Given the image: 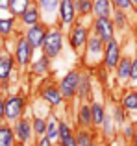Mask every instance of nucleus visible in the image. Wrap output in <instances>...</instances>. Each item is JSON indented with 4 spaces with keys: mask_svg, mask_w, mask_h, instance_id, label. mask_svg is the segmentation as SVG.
I'll use <instances>...</instances> for the list:
<instances>
[{
    "mask_svg": "<svg viewBox=\"0 0 137 146\" xmlns=\"http://www.w3.org/2000/svg\"><path fill=\"white\" fill-rule=\"evenodd\" d=\"M45 52H47L48 57H56L61 50V33L59 32H50L47 37H45Z\"/></svg>",
    "mask_w": 137,
    "mask_h": 146,
    "instance_id": "f257e3e1",
    "label": "nucleus"
},
{
    "mask_svg": "<svg viewBox=\"0 0 137 146\" xmlns=\"http://www.w3.org/2000/svg\"><path fill=\"white\" fill-rule=\"evenodd\" d=\"M59 91H61L63 96H72V94L78 91V74H76V72H68L65 78H63Z\"/></svg>",
    "mask_w": 137,
    "mask_h": 146,
    "instance_id": "f03ea898",
    "label": "nucleus"
},
{
    "mask_svg": "<svg viewBox=\"0 0 137 146\" xmlns=\"http://www.w3.org/2000/svg\"><path fill=\"white\" fill-rule=\"evenodd\" d=\"M96 33H98V37H100L102 41H109L111 39V35H113V24H111V21H109L108 17H98V21H96Z\"/></svg>",
    "mask_w": 137,
    "mask_h": 146,
    "instance_id": "7ed1b4c3",
    "label": "nucleus"
},
{
    "mask_svg": "<svg viewBox=\"0 0 137 146\" xmlns=\"http://www.w3.org/2000/svg\"><path fill=\"white\" fill-rule=\"evenodd\" d=\"M21 111H22V100L19 96L9 98L4 104V115H6L7 118H17L19 115H21Z\"/></svg>",
    "mask_w": 137,
    "mask_h": 146,
    "instance_id": "20e7f679",
    "label": "nucleus"
},
{
    "mask_svg": "<svg viewBox=\"0 0 137 146\" xmlns=\"http://www.w3.org/2000/svg\"><path fill=\"white\" fill-rule=\"evenodd\" d=\"M45 37H47V33H45V30L41 28V26L33 24L32 28L28 30V41H30L32 46H41V44H45Z\"/></svg>",
    "mask_w": 137,
    "mask_h": 146,
    "instance_id": "39448f33",
    "label": "nucleus"
},
{
    "mask_svg": "<svg viewBox=\"0 0 137 146\" xmlns=\"http://www.w3.org/2000/svg\"><path fill=\"white\" fill-rule=\"evenodd\" d=\"M30 54H32V44H30V41L22 39L21 43H19V46H17V59H19V63H22V65L28 63Z\"/></svg>",
    "mask_w": 137,
    "mask_h": 146,
    "instance_id": "423d86ee",
    "label": "nucleus"
},
{
    "mask_svg": "<svg viewBox=\"0 0 137 146\" xmlns=\"http://www.w3.org/2000/svg\"><path fill=\"white\" fill-rule=\"evenodd\" d=\"M117 61H119V44L109 39L108 52H106V65H108V67H115Z\"/></svg>",
    "mask_w": 137,
    "mask_h": 146,
    "instance_id": "0eeeda50",
    "label": "nucleus"
},
{
    "mask_svg": "<svg viewBox=\"0 0 137 146\" xmlns=\"http://www.w3.org/2000/svg\"><path fill=\"white\" fill-rule=\"evenodd\" d=\"M61 19L63 22H72V19H74V4H72V0H61Z\"/></svg>",
    "mask_w": 137,
    "mask_h": 146,
    "instance_id": "6e6552de",
    "label": "nucleus"
},
{
    "mask_svg": "<svg viewBox=\"0 0 137 146\" xmlns=\"http://www.w3.org/2000/svg\"><path fill=\"white\" fill-rule=\"evenodd\" d=\"M43 96L47 102H50L52 106H59L61 104V91H58V89H54V87H48V89H45V93H43Z\"/></svg>",
    "mask_w": 137,
    "mask_h": 146,
    "instance_id": "1a4fd4ad",
    "label": "nucleus"
},
{
    "mask_svg": "<svg viewBox=\"0 0 137 146\" xmlns=\"http://www.w3.org/2000/svg\"><path fill=\"white\" fill-rule=\"evenodd\" d=\"M47 137L50 139V143H54L56 139L59 137V124L56 122V118H50V122L47 124Z\"/></svg>",
    "mask_w": 137,
    "mask_h": 146,
    "instance_id": "9d476101",
    "label": "nucleus"
},
{
    "mask_svg": "<svg viewBox=\"0 0 137 146\" xmlns=\"http://www.w3.org/2000/svg\"><path fill=\"white\" fill-rule=\"evenodd\" d=\"M11 65H13V61L7 56H0V80H6L7 76H9Z\"/></svg>",
    "mask_w": 137,
    "mask_h": 146,
    "instance_id": "9b49d317",
    "label": "nucleus"
},
{
    "mask_svg": "<svg viewBox=\"0 0 137 146\" xmlns=\"http://www.w3.org/2000/svg\"><path fill=\"white\" fill-rule=\"evenodd\" d=\"M93 11L98 17H108L109 15V2L108 0H96L93 4Z\"/></svg>",
    "mask_w": 137,
    "mask_h": 146,
    "instance_id": "f8f14e48",
    "label": "nucleus"
},
{
    "mask_svg": "<svg viewBox=\"0 0 137 146\" xmlns=\"http://www.w3.org/2000/svg\"><path fill=\"white\" fill-rule=\"evenodd\" d=\"M85 39H87V32H85V28L78 26V28L74 30V35H72V44L78 48V46H82V44L85 43Z\"/></svg>",
    "mask_w": 137,
    "mask_h": 146,
    "instance_id": "ddd939ff",
    "label": "nucleus"
},
{
    "mask_svg": "<svg viewBox=\"0 0 137 146\" xmlns=\"http://www.w3.org/2000/svg\"><path fill=\"white\" fill-rule=\"evenodd\" d=\"M30 124H28V120H21L17 124V135H19V139L21 141H28L30 139Z\"/></svg>",
    "mask_w": 137,
    "mask_h": 146,
    "instance_id": "4468645a",
    "label": "nucleus"
},
{
    "mask_svg": "<svg viewBox=\"0 0 137 146\" xmlns=\"http://www.w3.org/2000/svg\"><path fill=\"white\" fill-rule=\"evenodd\" d=\"M13 144V133L7 128H0V146H11Z\"/></svg>",
    "mask_w": 137,
    "mask_h": 146,
    "instance_id": "2eb2a0df",
    "label": "nucleus"
},
{
    "mask_svg": "<svg viewBox=\"0 0 137 146\" xmlns=\"http://www.w3.org/2000/svg\"><path fill=\"white\" fill-rule=\"evenodd\" d=\"M28 2L30 0H11L9 2V6H11V11L13 13H24L26 11V7H28Z\"/></svg>",
    "mask_w": 137,
    "mask_h": 146,
    "instance_id": "dca6fc26",
    "label": "nucleus"
},
{
    "mask_svg": "<svg viewBox=\"0 0 137 146\" xmlns=\"http://www.w3.org/2000/svg\"><path fill=\"white\" fill-rule=\"evenodd\" d=\"M130 72H132V61L130 59H122L120 65H119V78H122V80L128 78Z\"/></svg>",
    "mask_w": 137,
    "mask_h": 146,
    "instance_id": "f3484780",
    "label": "nucleus"
},
{
    "mask_svg": "<svg viewBox=\"0 0 137 146\" xmlns=\"http://www.w3.org/2000/svg\"><path fill=\"white\" fill-rule=\"evenodd\" d=\"M91 111H93V122L94 124H102L104 122V109L100 107V104H94L91 107Z\"/></svg>",
    "mask_w": 137,
    "mask_h": 146,
    "instance_id": "a211bd4d",
    "label": "nucleus"
},
{
    "mask_svg": "<svg viewBox=\"0 0 137 146\" xmlns=\"http://www.w3.org/2000/svg\"><path fill=\"white\" fill-rule=\"evenodd\" d=\"M80 122L85 126L93 122V111H91V107H87V106L82 107V111H80Z\"/></svg>",
    "mask_w": 137,
    "mask_h": 146,
    "instance_id": "6ab92c4d",
    "label": "nucleus"
},
{
    "mask_svg": "<svg viewBox=\"0 0 137 146\" xmlns=\"http://www.w3.org/2000/svg\"><path fill=\"white\" fill-rule=\"evenodd\" d=\"M22 21H24L26 24H35V21H37V11L35 9L24 11V13H22Z\"/></svg>",
    "mask_w": 137,
    "mask_h": 146,
    "instance_id": "aec40b11",
    "label": "nucleus"
},
{
    "mask_svg": "<svg viewBox=\"0 0 137 146\" xmlns=\"http://www.w3.org/2000/svg\"><path fill=\"white\" fill-rule=\"evenodd\" d=\"M124 107L126 109H137V94H126L124 98Z\"/></svg>",
    "mask_w": 137,
    "mask_h": 146,
    "instance_id": "412c9836",
    "label": "nucleus"
},
{
    "mask_svg": "<svg viewBox=\"0 0 137 146\" xmlns=\"http://www.w3.org/2000/svg\"><path fill=\"white\" fill-rule=\"evenodd\" d=\"M87 91H89V80H87V78H82V82L78 83V94L83 98L87 94Z\"/></svg>",
    "mask_w": 137,
    "mask_h": 146,
    "instance_id": "4be33fe9",
    "label": "nucleus"
},
{
    "mask_svg": "<svg viewBox=\"0 0 137 146\" xmlns=\"http://www.w3.org/2000/svg\"><path fill=\"white\" fill-rule=\"evenodd\" d=\"M59 0H41V6H43L45 11H54L58 7Z\"/></svg>",
    "mask_w": 137,
    "mask_h": 146,
    "instance_id": "5701e85b",
    "label": "nucleus"
},
{
    "mask_svg": "<svg viewBox=\"0 0 137 146\" xmlns=\"http://www.w3.org/2000/svg\"><path fill=\"white\" fill-rule=\"evenodd\" d=\"M102 39H91L89 41V50H91V54H100V50H102V43H100Z\"/></svg>",
    "mask_w": 137,
    "mask_h": 146,
    "instance_id": "b1692460",
    "label": "nucleus"
},
{
    "mask_svg": "<svg viewBox=\"0 0 137 146\" xmlns=\"http://www.w3.org/2000/svg\"><path fill=\"white\" fill-rule=\"evenodd\" d=\"M33 128H35V131L39 133V135L47 131V124H45L43 118H35V122H33Z\"/></svg>",
    "mask_w": 137,
    "mask_h": 146,
    "instance_id": "393cba45",
    "label": "nucleus"
},
{
    "mask_svg": "<svg viewBox=\"0 0 137 146\" xmlns=\"http://www.w3.org/2000/svg\"><path fill=\"white\" fill-rule=\"evenodd\" d=\"M76 143H78V146H91L89 135H87L85 131H82V133L78 135V139H76Z\"/></svg>",
    "mask_w": 137,
    "mask_h": 146,
    "instance_id": "a878e982",
    "label": "nucleus"
},
{
    "mask_svg": "<svg viewBox=\"0 0 137 146\" xmlns=\"http://www.w3.org/2000/svg\"><path fill=\"white\" fill-rule=\"evenodd\" d=\"M80 13H89L91 9H93V4H91V0H80Z\"/></svg>",
    "mask_w": 137,
    "mask_h": 146,
    "instance_id": "bb28decb",
    "label": "nucleus"
},
{
    "mask_svg": "<svg viewBox=\"0 0 137 146\" xmlns=\"http://www.w3.org/2000/svg\"><path fill=\"white\" fill-rule=\"evenodd\" d=\"M11 26H13L11 21H0V33H7L11 30Z\"/></svg>",
    "mask_w": 137,
    "mask_h": 146,
    "instance_id": "cd10ccee",
    "label": "nucleus"
},
{
    "mask_svg": "<svg viewBox=\"0 0 137 146\" xmlns=\"http://www.w3.org/2000/svg\"><path fill=\"white\" fill-rule=\"evenodd\" d=\"M45 70H47V59L37 61L35 67H33V72H45Z\"/></svg>",
    "mask_w": 137,
    "mask_h": 146,
    "instance_id": "c85d7f7f",
    "label": "nucleus"
},
{
    "mask_svg": "<svg viewBox=\"0 0 137 146\" xmlns=\"http://www.w3.org/2000/svg\"><path fill=\"white\" fill-rule=\"evenodd\" d=\"M113 2H115V4H117L119 7H122V9H126V7H130L132 0H113Z\"/></svg>",
    "mask_w": 137,
    "mask_h": 146,
    "instance_id": "c756f323",
    "label": "nucleus"
},
{
    "mask_svg": "<svg viewBox=\"0 0 137 146\" xmlns=\"http://www.w3.org/2000/svg\"><path fill=\"white\" fill-rule=\"evenodd\" d=\"M130 76H132L134 80H137V59L132 61V72H130Z\"/></svg>",
    "mask_w": 137,
    "mask_h": 146,
    "instance_id": "7c9ffc66",
    "label": "nucleus"
},
{
    "mask_svg": "<svg viewBox=\"0 0 137 146\" xmlns=\"http://www.w3.org/2000/svg\"><path fill=\"white\" fill-rule=\"evenodd\" d=\"M39 146H50V139H48V137H45V139H41Z\"/></svg>",
    "mask_w": 137,
    "mask_h": 146,
    "instance_id": "2f4dec72",
    "label": "nucleus"
},
{
    "mask_svg": "<svg viewBox=\"0 0 137 146\" xmlns=\"http://www.w3.org/2000/svg\"><path fill=\"white\" fill-rule=\"evenodd\" d=\"M115 115H117V120H119V122H122V111H120V109H117V111H115Z\"/></svg>",
    "mask_w": 137,
    "mask_h": 146,
    "instance_id": "473e14b6",
    "label": "nucleus"
},
{
    "mask_svg": "<svg viewBox=\"0 0 137 146\" xmlns=\"http://www.w3.org/2000/svg\"><path fill=\"white\" fill-rule=\"evenodd\" d=\"M9 6V0H0V7H7Z\"/></svg>",
    "mask_w": 137,
    "mask_h": 146,
    "instance_id": "72a5a7b5",
    "label": "nucleus"
},
{
    "mask_svg": "<svg viewBox=\"0 0 137 146\" xmlns=\"http://www.w3.org/2000/svg\"><path fill=\"white\" fill-rule=\"evenodd\" d=\"M2 117H4V102L0 100V118H2Z\"/></svg>",
    "mask_w": 137,
    "mask_h": 146,
    "instance_id": "f704fd0d",
    "label": "nucleus"
},
{
    "mask_svg": "<svg viewBox=\"0 0 137 146\" xmlns=\"http://www.w3.org/2000/svg\"><path fill=\"white\" fill-rule=\"evenodd\" d=\"M130 135H132V128L128 126V128H126V137H130Z\"/></svg>",
    "mask_w": 137,
    "mask_h": 146,
    "instance_id": "c9c22d12",
    "label": "nucleus"
},
{
    "mask_svg": "<svg viewBox=\"0 0 137 146\" xmlns=\"http://www.w3.org/2000/svg\"><path fill=\"white\" fill-rule=\"evenodd\" d=\"M135 146H137V133H135Z\"/></svg>",
    "mask_w": 137,
    "mask_h": 146,
    "instance_id": "e433bc0d",
    "label": "nucleus"
},
{
    "mask_svg": "<svg viewBox=\"0 0 137 146\" xmlns=\"http://www.w3.org/2000/svg\"><path fill=\"white\" fill-rule=\"evenodd\" d=\"M132 4H137V0H132Z\"/></svg>",
    "mask_w": 137,
    "mask_h": 146,
    "instance_id": "4c0bfd02",
    "label": "nucleus"
},
{
    "mask_svg": "<svg viewBox=\"0 0 137 146\" xmlns=\"http://www.w3.org/2000/svg\"><path fill=\"white\" fill-rule=\"evenodd\" d=\"M91 146H96V144H91Z\"/></svg>",
    "mask_w": 137,
    "mask_h": 146,
    "instance_id": "58836bf2",
    "label": "nucleus"
}]
</instances>
